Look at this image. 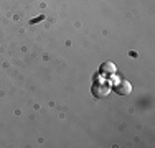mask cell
I'll return each instance as SVG.
<instances>
[{
	"instance_id": "obj_2",
	"label": "cell",
	"mask_w": 155,
	"mask_h": 148,
	"mask_svg": "<svg viewBox=\"0 0 155 148\" xmlns=\"http://www.w3.org/2000/svg\"><path fill=\"white\" fill-rule=\"evenodd\" d=\"M116 91L119 92L120 95H129L132 92V84L129 82V81L124 79V81H120V82L116 86Z\"/></svg>"
},
{
	"instance_id": "obj_1",
	"label": "cell",
	"mask_w": 155,
	"mask_h": 148,
	"mask_svg": "<svg viewBox=\"0 0 155 148\" xmlns=\"http://www.w3.org/2000/svg\"><path fill=\"white\" fill-rule=\"evenodd\" d=\"M109 92H110V84L106 79H97L93 84V95H96V97H99V99L107 97Z\"/></svg>"
},
{
	"instance_id": "obj_3",
	"label": "cell",
	"mask_w": 155,
	"mask_h": 148,
	"mask_svg": "<svg viewBox=\"0 0 155 148\" xmlns=\"http://www.w3.org/2000/svg\"><path fill=\"white\" fill-rule=\"evenodd\" d=\"M101 71L102 72H107V74H114V72H116V64H114V63H110V61H106L104 64H102Z\"/></svg>"
}]
</instances>
